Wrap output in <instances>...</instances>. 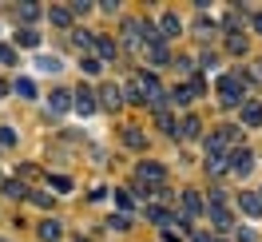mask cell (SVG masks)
<instances>
[{
	"label": "cell",
	"mask_w": 262,
	"mask_h": 242,
	"mask_svg": "<svg viewBox=\"0 0 262 242\" xmlns=\"http://www.w3.org/2000/svg\"><path fill=\"white\" fill-rule=\"evenodd\" d=\"M96 52L103 56V60H112V56H115V40H107V36H96Z\"/></svg>",
	"instance_id": "13"
},
{
	"label": "cell",
	"mask_w": 262,
	"mask_h": 242,
	"mask_svg": "<svg viewBox=\"0 0 262 242\" xmlns=\"http://www.w3.org/2000/svg\"><path fill=\"white\" fill-rule=\"evenodd\" d=\"M119 99H123L119 87H103V103H107V107H119Z\"/></svg>",
	"instance_id": "22"
},
{
	"label": "cell",
	"mask_w": 262,
	"mask_h": 242,
	"mask_svg": "<svg viewBox=\"0 0 262 242\" xmlns=\"http://www.w3.org/2000/svg\"><path fill=\"white\" fill-rule=\"evenodd\" d=\"M123 143L139 151V147H143V131H139V127H127V131H123Z\"/></svg>",
	"instance_id": "19"
},
{
	"label": "cell",
	"mask_w": 262,
	"mask_h": 242,
	"mask_svg": "<svg viewBox=\"0 0 262 242\" xmlns=\"http://www.w3.org/2000/svg\"><path fill=\"white\" fill-rule=\"evenodd\" d=\"M68 99H72L68 92H52V99H48V103H52V112H68V107H72Z\"/></svg>",
	"instance_id": "17"
},
{
	"label": "cell",
	"mask_w": 262,
	"mask_h": 242,
	"mask_svg": "<svg viewBox=\"0 0 262 242\" xmlns=\"http://www.w3.org/2000/svg\"><path fill=\"white\" fill-rule=\"evenodd\" d=\"M60 234H64V226L56 223V218H44V223H40V238L44 242H60Z\"/></svg>",
	"instance_id": "6"
},
{
	"label": "cell",
	"mask_w": 262,
	"mask_h": 242,
	"mask_svg": "<svg viewBox=\"0 0 262 242\" xmlns=\"http://www.w3.org/2000/svg\"><path fill=\"white\" fill-rule=\"evenodd\" d=\"M243 92H246V80H243V76H223V80H219V99H223L227 107L243 103Z\"/></svg>",
	"instance_id": "1"
},
{
	"label": "cell",
	"mask_w": 262,
	"mask_h": 242,
	"mask_svg": "<svg viewBox=\"0 0 262 242\" xmlns=\"http://www.w3.org/2000/svg\"><path fill=\"white\" fill-rule=\"evenodd\" d=\"M211 223H214V226H223V230L230 226V210L223 207V203H211Z\"/></svg>",
	"instance_id": "10"
},
{
	"label": "cell",
	"mask_w": 262,
	"mask_h": 242,
	"mask_svg": "<svg viewBox=\"0 0 262 242\" xmlns=\"http://www.w3.org/2000/svg\"><path fill=\"white\" fill-rule=\"evenodd\" d=\"M155 119H159V127H163L167 135H179V127H175V119H171V112H167V107H163V112H155Z\"/></svg>",
	"instance_id": "15"
},
{
	"label": "cell",
	"mask_w": 262,
	"mask_h": 242,
	"mask_svg": "<svg viewBox=\"0 0 262 242\" xmlns=\"http://www.w3.org/2000/svg\"><path fill=\"white\" fill-rule=\"evenodd\" d=\"M167 171L159 163H139V183H147V187H163Z\"/></svg>",
	"instance_id": "4"
},
{
	"label": "cell",
	"mask_w": 262,
	"mask_h": 242,
	"mask_svg": "<svg viewBox=\"0 0 262 242\" xmlns=\"http://www.w3.org/2000/svg\"><path fill=\"white\" fill-rule=\"evenodd\" d=\"M147 56H151V64H167V48H163V40H151Z\"/></svg>",
	"instance_id": "12"
},
{
	"label": "cell",
	"mask_w": 262,
	"mask_h": 242,
	"mask_svg": "<svg viewBox=\"0 0 262 242\" xmlns=\"http://www.w3.org/2000/svg\"><path fill=\"white\" fill-rule=\"evenodd\" d=\"M250 24H254V28L262 32V12H254V20H250Z\"/></svg>",
	"instance_id": "33"
},
{
	"label": "cell",
	"mask_w": 262,
	"mask_h": 242,
	"mask_svg": "<svg viewBox=\"0 0 262 242\" xmlns=\"http://www.w3.org/2000/svg\"><path fill=\"white\" fill-rule=\"evenodd\" d=\"M4 191H8V194H16V199H20V194H28L24 187H20V183H4Z\"/></svg>",
	"instance_id": "31"
},
{
	"label": "cell",
	"mask_w": 262,
	"mask_h": 242,
	"mask_svg": "<svg viewBox=\"0 0 262 242\" xmlns=\"http://www.w3.org/2000/svg\"><path fill=\"white\" fill-rule=\"evenodd\" d=\"M12 87H16V96H24V99H32V96H36V83H32V80H16Z\"/></svg>",
	"instance_id": "20"
},
{
	"label": "cell",
	"mask_w": 262,
	"mask_h": 242,
	"mask_svg": "<svg viewBox=\"0 0 262 242\" xmlns=\"http://www.w3.org/2000/svg\"><path fill=\"white\" fill-rule=\"evenodd\" d=\"M243 210L258 218V214H262V199H258V194H243Z\"/></svg>",
	"instance_id": "14"
},
{
	"label": "cell",
	"mask_w": 262,
	"mask_h": 242,
	"mask_svg": "<svg viewBox=\"0 0 262 242\" xmlns=\"http://www.w3.org/2000/svg\"><path fill=\"white\" fill-rule=\"evenodd\" d=\"M115 203H119V207L127 210V207H131V194H127V191H115Z\"/></svg>",
	"instance_id": "30"
},
{
	"label": "cell",
	"mask_w": 262,
	"mask_h": 242,
	"mask_svg": "<svg viewBox=\"0 0 262 242\" xmlns=\"http://www.w3.org/2000/svg\"><path fill=\"white\" fill-rule=\"evenodd\" d=\"M207 171H223V155H207Z\"/></svg>",
	"instance_id": "27"
},
{
	"label": "cell",
	"mask_w": 262,
	"mask_h": 242,
	"mask_svg": "<svg viewBox=\"0 0 262 242\" xmlns=\"http://www.w3.org/2000/svg\"><path fill=\"white\" fill-rule=\"evenodd\" d=\"M16 44H24V48H36V44H40V36H36L32 28H20V32H16Z\"/></svg>",
	"instance_id": "18"
},
{
	"label": "cell",
	"mask_w": 262,
	"mask_h": 242,
	"mask_svg": "<svg viewBox=\"0 0 262 242\" xmlns=\"http://www.w3.org/2000/svg\"><path fill=\"white\" fill-rule=\"evenodd\" d=\"M159 28H163V40H167V36H179V32H183V20L175 16V12H163V20H159Z\"/></svg>",
	"instance_id": "7"
},
{
	"label": "cell",
	"mask_w": 262,
	"mask_h": 242,
	"mask_svg": "<svg viewBox=\"0 0 262 242\" xmlns=\"http://www.w3.org/2000/svg\"><path fill=\"white\" fill-rule=\"evenodd\" d=\"M234 139H238V131H234V127H219L211 135V143H207V155H227L230 147H234Z\"/></svg>",
	"instance_id": "2"
},
{
	"label": "cell",
	"mask_w": 262,
	"mask_h": 242,
	"mask_svg": "<svg viewBox=\"0 0 262 242\" xmlns=\"http://www.w3.org/2000/svg\"><path fill=\"white\" fill-rule=\"evenodd\" d=\"M230 171H234V175H250V171H254V151H250V147H234V151H230Z\"/></svg>",
	"instance_id": "3"
},
{
	"label": "cell",
	"mask_w": 262,
	"mask_h": 242,
	"mask_svg": "<svg viewBox=\"0 0 262 242\" xmlns=\"http://www.w3.org/2000/svg\"><path fill=\"white\" fill-rule=\"evenodd\" d=\"M183 210H187V218L203 214V199H199V191H187V194H183Z\"/></svg>",
	"instance_id": "8"
},
{
	"label": "cell",
	"mask_w": 262,
	"mask_h": 242,
	"mask_svg": "<svg viewBox=\"0 0 262 242\" xmlns=\"http://www.w3.org/2000/svg\"><path fill=\"white\" fill-rule=\"evenodd\" d=\"M72 99H76V112H80V115H92V112H96V96H92L88 87H80Z\"/></svg>",
	"instance_id": "5"
},
{
	"label": "cell",
	"mask_w": 262,
	"mask_h": 242,
	"mask_svg": "<svg viewBox=\"0 0 262 242\" xmlns=\"http://www.w3.org/2000/svg\"><path fill=\"white\" fill-rule=\"evenodd\" d=\"M99 68H103V64H99V60H92V56L83 60V72H88V76H99Z\"/></svg>",
	"instance_id": "26"
},
{
	"label": "cell",
	"mask_w": 262,
	"mask_h": 242,
	"mask_svg": "<svg viewBox=\"0 0 262 242\" xmlns=\"http://www.w3.org/2000/svg\"><path fill=\"white\" fill-rule=\"evenodd\" d=\"M4 92H8V83H4V80H0V96H4Z\"/></svg>",
	"instance_id": "34"
},
{
	"label": "cell",
	"mask_w": 262,
	"mask_h": 242,
	"mask_svg": "<svg viewBox=\"0 0 262 242\" xmlns=\"http://www.w3.org/2000/svg\"><path fill=\"white\" fill-rule=\"evenodd\" d=\"M199 127H203V123H199L195 115H187V119L179 123V135H183V139H199Z\"/></svg>",
	"instance_id": "11"
},
{
	"label": "cell",
	"mask_w": 262,
	"mask_h": 242,
	"mask_svg": "<svg viewBox=\"0 0 262 242\" xmlns=\"http://www.w3.org/2000/svg\"><path fill=\"white\" fill-rule=\"evenodd\" d=\"M80 242H83V238H80Z\"/></svg>",
	"instance_id": "36"
},
{
	"label": "cell",
	"mask_w": 262,
	"mask_h": 242,
	"mask_svg": "<svg viewBox=\"0 0 262 242\" xmlns=\"http://www.w3.org/2000/svg\"><path fill=\"white\" fill-rule=\"evenodd\" d=\"M112 226L115 230H127V214H112Z\"/></svg>",
	"instance_id": "28"
},
{
	"label": "cell",
	"mask_w": 262,
	"mask_h": 242,
	"mask_svg": "<svg viewBox=\"0 0 262 242\" xmlns=\"http://www.w3.org/2000/svg\"><path fill=\"white\" fill-rule=\"evenodd\" d=\"M40 16V8H36V4H24V8H20V20H36Z\"/></svg>",
	"instance_id": "25"
},
{
	"label": "cell",
	"mask_w": 262,
	"mask_h": 242,
	"mask_svg": "<svg viewBox=\"0 0 262 242\" xmlns=\"http://www.w3.org/2000/svg\"><path fill=\"white\" fill-rule=\"evenodd\" d=\"M171 96H175V103H179V107H187V103H191V96H195V92H191V83H187V87H175Z\"/></svg>",
	"instance_id": "21"
},
{
	"label": "cell",
	"mask_w": 262,
	"mask_h": 242,
	"mask_svg": "<svg viewBox=\"0 0 262 242\" xmlns=\"http://www.w3.org/2000/svg\"><path fill=\"white\" fill-rule=\"evenodd\" d=\"M0 60H4V64H12V48H4V44H0Z\"/></svg>",
	"instance_id": "32"
},
{
	"label": "cell",
	"mask_w": 262,
	"mask_h": 242,
	"mask_svg": "<svg viewBox=\"0 0 262 242\" xmlns=\"http://www.w3.org/2000/svg\"><path fill=\"white\" fill-rule=\"evenodd\" d=\"M147 218L151 223H171V214H167L163 207H147Z\"/></svg>",
	"instance_id": "23"
},
{
	"label": "cell",
	"mask_w": 262,
	"mask_h": 242,
	"mask_svg": "<svg viewBox=\"0 0 262 242\" xmlns=\"http://www.w3.org/2000/svg\"><path fill=\"white\" fill-rule=\"evenodd\" d=\"M52 24H56V28H68V24H72V8H52Z\"/></svg>",
	"instance_id": "16"
},
{
	"label": "cell",
	"mask_w": 262,
	"mask_h": 242,
	"mask_svg": "<svg viewBox=\"0 0 262 242\" xmlns=\"http://www.w3.org/2000/svg\"><path fill=\"white\" fill-rule=\"evenodd\" d=\"M214 242H223V238H214Z\"/></svg>",
	"instance_id": "35"
},
{
	"label": "cell",
	"mask_w": 262,
	"mask_h": 242,
	"mask_svg": "<svg viewBox=\"0 0 262 242\" xmlns=\"http://www.w3.org/2000/svg\"><path fill=\"white\" fill-rule=\"evenodd\" d=\"M243 123L246 127H262V107L258 103H243Z\"/></svg>",
	"instance_id": "9"
},
{
	"label": "cell",
	"mask_w": 262,
	"mask_h": 242,
	"mask_svg": "<svg viewBox=\"0 0 262 242\" xmlns=\"http://www.w3.org/2000/svg\"><path fill=\"white\" fill-rule=\"evenodd\" d=\"M16 143V135H12V127H0V147H12Z\"/></svg>",
	"instance_id": "24"
},
{
	"label": "cell",
	"mask_w": 262,
	"mask_h": 242,
	"mask_svg": "<svg viewBox=\"0 0 262 242\" xmlns=\"http://www.w3.org/2000/svg\"><path fill=\"white\" fill-rule=\"evenodd\" d=\"M227 48H230V52H243V48H246V40H238V36H230V40H227Z\"/></svg>",
	"instance_id": "29"
}]
</instances>
